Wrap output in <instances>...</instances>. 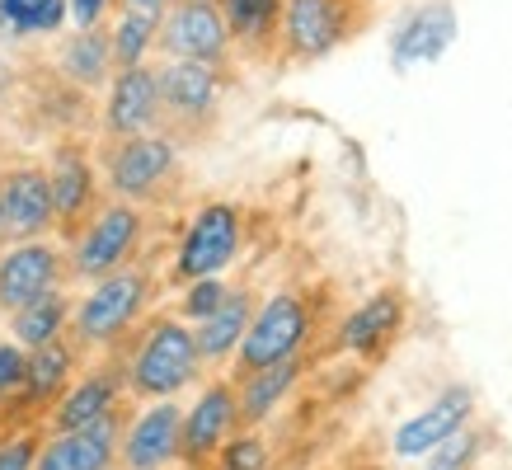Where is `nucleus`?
Segmentation results:
<instances>
[{"mask_svg":"<svg viewBox=\"0 0 512 470\" xmlns=\"http://www.w3.org/2000/svg\"><path fill=\"white\" fill-rule=\"evenodd\" d=\"M202 372L198 334L184 315H156L141 329L132 362H127V391L137 400H174Z\"/></svg>","mask_w":512,"mask_h":470,"instance_id":"nucleus-1","label":"nucleus"},{"mask_svg":"<svg viewBox=\"0 0 512 470\" xmlns=\"http://www.w3.org/2000/svg\"><path fill=\"white\" fill-rule=\"evenodd\" d=\"M311 334H315L311 297H301V292H273L268 301L254 306L245 344L235 353V376L259 372V367H273V362H287V358H306Z\"/></svg>","mask_w":512,"mask_h":470,"instance_id":"nucleus-2","label":"nucleus"},{"mask_svg":"<svg viewBox=\"0 0 512 470\" xmlns=\"http://www.w3.org/2000/svg\"><path fill=\"white\" fill-rule=\"evenodd\" d=\"M146 297H151V278L141 268H118L109 278H99L94 292L71 315L76 344H118L127 329L141 320Z\"/></svg>","mask_w":512,"mask_h":470,"instance_id":"nucleus-3","label":"nucleus"},{"mask_svg":"<svg viewBox=\"0 0 512 470\" xmlns=\"http://www.w3.org/2000/svg\"><path fill=\"white\" fill-rule=\"evenodd\" d=\"M240 235H245V217L235 203H207L193 212L179 254H174V273L184 282L193 278H221L240 254Z\"/></svg>","mask_w":512,"mask_h":470,"instance_id":"nucleus-4","label":"nucleus"},{"mask_svg":"<svg viewBox=\"0 0 512 470\" xmlns=\"http://www.w3.org/2000/svg\"><path fill=\"white\" fill-rule=\"evenodd\" d=\"M231 24L221 0H174L160 15V47L174 62H217L231 52Z\"/></svg>","mask_w":512,"mask_h":470,"instance_id":"nucleus-5","label":"nucleus"},{"mask_svg":"<svg viewBox=\"0 0 512 470\" xmlns=\"http://www.w3.org/2000/svg\"><path fill=\"white\" fill-rule=\"evenodd\" d=\"M235 428H245L240 423V391H235V381H226V376L207 381L198 391V400L184 409V447H179V461L188 470H207Z\"/></svg>","mask_w":512,"mask_h":470,"instance_id":"nucleus-6","label":"nucleus"},{"mask_svg":"<svg viewBox=\"0 0 512 470\" xmlns=\"http://www.w3.org/2000/svg\"><path fill=\"white\" fill-rule=\"evenodd\" d=\"M141 240V212L132 203H109L94 212V221L85 226V235L76 240V254H71V273L76 278H109L118 268H127V259L137 254Z\"/></svg>","mask_w":512,"mask_h":470,"instance_id":"nucleus-7","label":"nucleus"},{"mask_svg":"<svg viewBox=\"0 0 512 470\" xmlns=\"http://www.w3.org/2000/svg\"><path fill=\"white\" fill-rule=\"evenodd\" d=\"M466 423H475V391H470L466 381H456V386H442L419 414H409L390 433V452L400 456V461H423L433 447L456 438Z\"/></svg>","mask_w":512,"mask_h":470,"instance_id":"nucleus-8","label":"nucleus"},{"mask_svg":"<svg viewBox=\"0 0 512 470\" xmlns=\"http://www.w3.org/2000/svg\"><path fill=\"white\" fill-rule=\"evenodd\" d=\"M174 165H179V146H174V137H151V132L123 137L109 151V160H104L113 198H123V203L151 198V193L174 174Z\"/></svg>","mask_w":512,"mask_h":470,"instance_id":"nucleus-9","label":"nucleus"},{"mask_svg":"<svg viewBox=\"0 0 512 470\" xmlns=\"http://www.w3.org/2000/svg\"><path fill=\"white\" fill-rule=\"evenodd\" d=\"M57 226V203H52V179L38 165L0 174V245L5 240H38Z\"/></svg>","mask_w":512,"mask_h":470,"instance_id":"nucleus-10","label":"nucleus"},{"mask_svg":"<svg viewBox=\"0 0 512 470\" xmlns=\"http://www.w3.org/2000/svg\"><path fill=\"white\" fill-rule=\"evenodd\" d=\"M461 33V19H456V5L451 0H428L419 10L395 24L390 33V62L395 71H414V66H433L447 57V47L456 43Z\"/></svg>","mask_w":512,"mask_h":470,"instance_id":"nucleus-11","label":"nucleus"},{"mask_svg":"<svg viewBox=\"0 0 512 470\" xmlns=\"http://www.w3.org/2000/svg\"><path fill=\"white\" fill-rule=\"evenodd\" d=\"M184 447V405L151 400L123 428V466L127 470H165L179 461Z\"/></svg>","mask_w":512,"mask_h":470,"instance_id":"nucleus-12","label":"nucleus"},{"mask_svg":"<svg viewBox=\"0 0 512 470\" xmlns=\"http://www.w3.org/2000/svg\"><path fill=\"white\" fill-rule=\"evenodd\" d=\"M348 38V0H287L282 47L292 62H315Z\"/></svg>","mask_w":512,"mask_h":470,"instance_id":"nucleus-13","label":"nucleus"},{"mask_svg":"<svg viewBox=\"0 0 512 470\" xmlns=\"http://www.w3.org/2000/svg\"><path fill=\"white\" fill-rule=\"evenodd\" d=\"M400 329H404V297L395 287H386V292H372L362 306H353L343 315L334 334H339L343 353L372 362V358H386L390 344L400 339Z\"/></svg>","mask_w":512,"mask_h":470,"instance_id":"nucleus-14","label":"nucleus"},{"mask_svg":"<svg viewBox=\"0 0 512 470\" xmlns=\"http://www.w3.org/2000/svg\"><path fill=\"white\" fill-rule=\"evenodd\" d=\"M118 456H123V423L118 414H109L99 423L43 438L38 470H109Z\"/></svg>","mask_w":512,"mask_h":470,"instance_id":"nucleus-15","label":"nucleus"},{"mask_svg":"<svg viewBox=\"0 0 512 470\" xmlns=\"http://www.w3.org/2000/svg\"><path fill=\"white\" fill-rule=\"evenodd\" d=\"M62 282V254L43 240H19L0 254V311H19Z\"/></svg>","mask_w":512,"mask_h":470,"instance_id":"nucleus-16","label":"nucleus"},{"mask_svg":"<svg viewBox=\"0 0 512 470\" xmlns=\"http://www.w3.org/2000/svg\"><path fill=\"white\" fill-rule=\"evenodd\" d=\"M160 113H165L160 71H151L146 62L118 71V80L109 85V109H104V127H109L113 137H141V132H151Z\"/></svg>","mask_w":512,"mask_h":470,"instance_id":"nucleus-17","label":"nucleus"},{"mask_svg":"<svg viewBox=\"0 0 512 470\" xmlns=\"http://www.w3.org/2000/svg\"><path fill=\"white\" fill-rule=\"evenodd\" d=\"M160 99H165V113L179 118V123H188V127L207 123L221 99V66L217 62L160 66Z\"/></svg>","mask_w":512,"mask_h":470,"instance_id":"nucleus-18","label":"nucleus"},{"mask_svg":"<svg viewBox=\"0 0 512 470\" xmlns=\"http://www.w3.org/2000/svg\"><path fill=\"white\" fill-rule=\"evenodd\" d=\"M123 391H127V372H123V367H99V372L80 376V381H71V386H66L62 400L52 405L47 428H52V433H71V428H85V423L109 419V414H118Z\"/></svg>","mask_w":512,"mask_h":470,"instance_id":"nucleus-19","label":"nucleus"},{"mask_svg":"<svg viewBox=\"0 0 512 470\" xmlns=\"http://www.w3.org/2000/svg\"><path fill=\"white\" fill-rule=\"evenodd\" d=\"M301 376H306V358H287V362H273V367H259V372H240L235 376L240 423L245 428H264L287 405V395L301 386Z\"/></svg>","mask_w":512,"mask_h":470,"instance_id":"nucleus-20","label":"nucleus"},{"mask_svg":"<svg viewBox=\"0 0 512 470\" xmlns=\"http://www.w3.org/2000/svg\"><path fill=\"white\" fill-rule=\"evenodd\" d=\"M47 179H52L57 226H62V231H76V221L94 207V165L85 160V151H80V146H57Z\"/></svg>","mask_w":512,"mask_h":470,"instance_id":"nucleus-21","label":"nucleus"},{"mask_svg":"<svg viewBox=\"0 0 512 470\" xmlns=\"http://www.w3.org/2000/svg\"><path fill=\"white\" fill-rule=\"evenodd\" d=\"M71 376H76V348L71 344H43L29 353V376H24V386H19V395L10 400L15 409H52L57 400L66 395V386H71Z\"/></svg>","mask_w":512,"mask_h":470,"instance_id":"nucleus-22","label":"nucleus"},{"mask_svg":"<svg viewBox=\"0 0 512 470\" xmlns=\"http://www.w3.org/2000/svg\"><path fill=\"white\" fill-rule=\"evenodd\" d=\"M254 292H245V287H231V297L221 301L217 311L207 315V320H198L193 325V334H198V348H202V362H226L240 353V344H245V329L249 320H254Z\"/></svg>","mask_w":512,"mask_h":470,"instance_id":"nucleus-23","label":"nucleus"},{"mask_svg":"<svg viewBox=\"0 0 512 470\" xmlns=\"http://www.w3.org/2000/svg\"><path fill=\"white\" fill-rule=\"evenodd\" d=\"M71 301L62 297V287H52V292H43V297H33L29 306H19L15 320H10V329H15V339L24 348H43V344H57L66 334V325H71Z\"/></svg>","mask_w":512,"mask_h":470,"instance_id":"nucleus-24","label":"nucleus"},{"mask_svg":"<svg viewBox=\"0 0 512 470\" xmlns=\"http://www.w3.org/2000/svg\"><path fill=\"white\" fill-rule=\"evenodd\" d=\"M62 71L76 85H104V76L113 71V38L99 29H80L62 47Z\"/></svg>","mask_w":512,"mask_h":470,"instance_id":"nucleus-25","label":"nucleus"},{"mask_svg":"<svg viewBox=\"0 0 512 470\" xmlns=\"http://www.w3.org/2000/svg\"><path fill=\"white\" fill-rule=\"evenodd\" d=\"M282 5L287 0H221L231 38L245 47H264L273 33H282Z\"/></svg>","mask_w":512,"mask_h":470,"instance_id":"nucleus-26","label":"nucleus"},{"mask_svg":"<svg viewBox=\"0 0 512 470\" xmlns=\"http://www.w3.org/2000/svg\"><path fill=\"white\" fill-rule=\"evenodd\" d=\"M71 15V0H0V33L29 38V33H57Z\"/></svg>","mask_w":512,"mask_h":470,"instance_id":"nucleus-27","label":"nucleus"},{"mask_svg":"<svg viewBox=\"0 0 512 470\" xmlns=\"http://www.w3.org/2000/svg\"><path fill=\"white\" fill-rule=\"evenodd\" d=\"M109 38H113V66H118V71L141 66L146 62V52L160 43V15H151V10H132V5H127V15L118 19V29H113Z\"/></svg>","mask_w":512,"mask_h":470,"instance_id":"nucleus-28","label":"nucleus"},{"mask_svg":"<svg viewBox=\"0 0 512 470\" xmlns=\"http://www.w3.org/2000/svg\"><path fill=\"white\" fill-rule=\"evenodd\" d=\"M484 452H489V428L466 423L456 438H447L442 447H433V452L423 456V470H475Z\"/></svg>","mask_w":512,"mask_h":470,"instance_id":"nucleus-29","label":"nucleus"},{"mask_svg":"<svg viewBox=\"0 0 512 470\" xmlns=\"http://www.w3.org/2000/svg\"><path fill=\"white\" fill-rule=\"evenodd\" d=\"M212 470H273V447L259 428H235L212 461Z\"/></svg>","mask_w":512,"mask_h":470,"instance_id":"nucleus-30","label":"nucleus"},{"mask_svg":"<svg viewBox=\"0 0 512 470\" xmlns=\"http://www.w3.org/2000/svg\"><path fill=\"white\" fill-rule=\"evenodd\" d=\"M226 297H231V287L221 278H193L184 287V297H179V315H184L188 325H198V320H207Z\"/></svg>","mask_w":512,"mask_h":470,"instance_id":"nucleus-31","label":"nucleus"},{"mask_svg":"<svg viewBox=\"0 0 512 470\" xmlns=\"http://www.w3.org/2000/svg\"><path fill=\"white\" fill-rule=\"evenodd\" d=\"M38 452H43L38 428L10 433V438H0V470H38Z\"/></svg>","mask_w":512,"mask_h":470,"instance_id":"nucleus-32","label":"nucleus"},{"mask_svg":"<svg viewBox=\"0 0 512 470\" xmlns=\"http://www.w3.org/2000/svg\"><path fill=\"white\" fill-rule=\"evenodd\" d=\"M29 376V348L24 344H0V405L15 400L19 386Z\"/></svg>","mask_w":512,"mask_h":470,"instance_id":"nucleus-33","label":"nucleus"},{"mask_svg":"<svg viewBox=\"0 0 512 470\" xmlns=\"http://www.w3.org/2000/svg\"><path fill=\"white\" fill-rule=\"evenodd\" d=\"M104 10H109V0H71V19L80 29H94L104 19Z\"/></svg>","mask_w":512,"mask_h":470,"instance_id":"nucleus-34","label":"nucleus"},{"mask_svg":"<svg viewBox=\"0 0 512 470\" xmlns=\"http://www.w3.org/2000/svg\"><path fill=\"white\" fill-rule=\"evenodd\" d=\"M127 5H132V10H151V15L165 10V0H127Z\"/></svg>","mask_w":512,"mask_h":470,"instance_id":"nucleus-35","label":"nucleus"},{"mask_svg":"<svg viewBox=\"0 0 512 470\" xmlns=\"http://www.w3.org/2000/svg\"><path fill=\"white\" fill-rule=\"evenodd\" d=\"M0 428H5V409H0Z\"/></svg>","mask_w":512,"mask_h":470,"instance_id":"nucleus-36","label":"nucleus"}]
</instances>
